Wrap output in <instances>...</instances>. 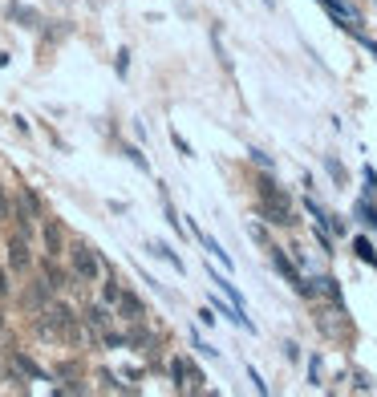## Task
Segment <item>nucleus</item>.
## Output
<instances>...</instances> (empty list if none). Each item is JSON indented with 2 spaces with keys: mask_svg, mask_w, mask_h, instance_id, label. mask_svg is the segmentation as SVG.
<instances>
[{
  "mask_svg": "<svg viewBox=\"0 0 377 397\" xmlns=\"http://www.w3.org/2000/svg\"><path fill=\"white\" fill-rule=\"evenodd\" d=\"M0 296H8V276H4V267H0Z\"/></svg>",
  "mask_w": 377,
  "mask_h": 397,
  "instance_id": "6e6552de",
  "label": "nucleus"
},
{
  "mask_svg": "<svg viewBox=\"0 0 377 397\" xmlns=\"http://www.w3.org/2000/svg\"><path fill=\"white\" fill-rule=\"evenodd\" d=\"M0 219H8V199H4V191H0Z\"/></svg>",
  "mask_w": 377,
  "mask_h": 397,
  "instance_id": "1a4fd4ad",
  "label": "nucleus"
},
{
  "mask_svg": "<svg viewBox=\"0 0 377 397\" xmlns=\"http://www.w3.org/2000/svg\"><path fill=\"white\" fill-rule=\"evenodd\" d=\"M170 373H174L179 389H199V381H203V373H199V369H195L191 361H183V357H179V361L170 365Z\"/></svg>",
  "mask_w": 377,
  "mask_h": 397,
  "instance_id": "7ed1b4c3",
  "label": "nucleus"
},
{
  "mask_svg": "<svg viewBox=\"0 0 377 397\" xmlns=\"http://www.w3.org/2000/svg\"><path fill=\"white\" fill-rule=\"evenodd\" d=\"M73 272L82 276V280H98V256H93V248H85V243H78L73 248Z\"/></svg>",
  "mask_w": 377,
  "mask_h": 397,
  "instance_id": "f03ea898",
  "label": "nucleus"
},
{
  "mask_svg": "<svg viewBox=\"0 0 377 397\" xmlns=\"http://www.w3.org/2000/svg\"><path fill=\"white\" fill-rule=\"evenodd\" d=\"M45 243H49V252H57V248H61V231H57L53 223L45 227Z\"/></svg>",
  "mask_w": 377,
  "mask_h": 397,
  "instance_id": "0eeeda50",
  "label": "nucleus"
},
{
  "mask_svg": "<svg viewBox=\"0 0 377 397\" xmlns=\"http://www.w3.org/2000/svg\"><path fill=\"white\" fill-rule=\"evenodd\" d=\"M85 316H89V324H93V328H106V324H110V316H106V309H89Z\"/></svg>",
  "mask_w": 377,
  "mask_h": 397,
  "instance_id": "423d86ee",
  "label": "nucleus"
},
{
  "mask_svg": "<svg viewBox=\"0 0 377 397\" xmlns=\"http://www.w3.org/2000/svg\"><path fill=\"white\" fill-rule=\"evenodd\" d=\"M8 264L29 267V248H25V239H12V243H8Z\"/></svg>",
  "mask_w": 377,
  "mask_h": 397,
  "instance_id": "39448f33",
  "label": "nucleus"
},
{
  "mask_svg": "<svg viewBox=\"0 0 377 397\" xmlns=\"http://www.w3.org/2000/svg\"><path fill=\"white\" fill-rule=\"evenodd\" d=\"M118 312L130 316V320H138V316H142V300H138V296H130V292H118Z\"/></svg>",
  "mask_w": 377,
  "mask_h": 397,
  "instance_id": "20e7f679",
  "label": "nucleus"
},
{
  "mask_svg": "<svg viewBox=\"0 0 377 397\" xmlns=\"http://www.w3.org/2000/svg\"><path fill=\"white\" fill-rule=\"evenodd\" d=\"M41 333H73V312L65 304H53L41 320Z\"/></svg>",
  "mask_w": 377,
  "mask_h": 397,
  "instance_id": "f257e3e1",
  "label": "nucleus"
}]
</instances>
